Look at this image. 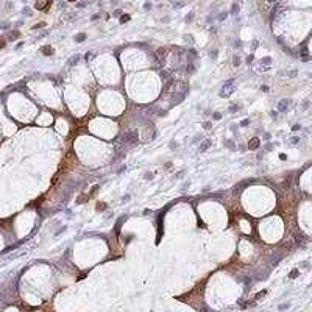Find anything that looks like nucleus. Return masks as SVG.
Here are the masks:
<instances>
[{
	"mask_svg": "<svg viewBox=\"0 0 312 312\" xmlns=\"http://www.w3.org/2000/svg\"><path fill=\"white\" fill-rule=\"evenodd\" d=\"M234 83H236L234 80H228V81L223 84V89L220 91V97H228V95H231V94L234 92V88H233Z\"/></svg>",
	"mask_w": 312,
	"mask_h": 312,
	"instance_id": "nucleus-1",
	"label": "nucleus"
},
{
	"mask_svg": "<svg viewBox=\"0 0 312 312\" xmlns=\"http://www.w3.org/2000/svg\"><path fill=\"white\" fill-rule=\"evenodd\" d=\"M125 144H134L137 141V133H128L125 134Z\"/></svg>",
	"mask_w": 312,
	"mask_h": 312,
	"instance_id": "nucleus-2",
	"label": "nucleus"
},
{
	"mask_svg": "<svg viewBox=\"0 0 312 312\" xmlns=\"http://www.w3.org/2000/svg\"><path fill=\"white\" fill-rule=\"evenodd\" d=\"M287 108H289V100H286V98L279 100V103H278V111H279V112H284V111H287Z\"/></svg>",
	"mask_w": 312,
	"mask_h": 312,
	"instance_id": "nucleus-3",
	"label": "nucleus"
},
{
	"mask_svg": "<svg viewBox=\"0 0 312 312\" xmlns=\"http://www.w3.org/2000/svg\"><path fill=\"white\" fill-rule=\"evenodd\" d=\"M211 145H212V142H211L209 139H206V141H203V142L200 144V152H206V150H208V148H209Z\"/></svg>",
	"mask_w": 312,
	"mask_h": 312,
	"instance_id": "nucleus-4",
	"label": "nucleus"
},
{
	"mask_svg": "<svg viewBox=\"0 0 312 312\" xmlns=\"http://www.w3.org/2000/svg\"><path fill=\"white\" fill-rule=\"evenodd\" d=\"M257 147H259V139H257V137L251 139V141L248 142V148H250V150H256Z\"/></svg>",
	"mask_w": 312,
	"mask_h": 312,
	"instance_id": "nucleus-5",
	"label": "nucleus"
},
{
	"mask_svg": "<svg viewBox=\"0 0 312 312\" xmlns=\"http://www.w3.org/2000/svg\"><path fill=\"white\" fill-rule=\"evenodd\" d=\"M42 53L44 55H52L53 53V49L50 45H45V47H42Z\"/></svg>",
	"mask_w": 312,
	"mask_h": 312,
	"instance_id": "nucleus-6",
	"label": "nucleus"
},
{
	"mask_svg": "<svg viewBox=\"0 0 312 312\" xmlns=\"http://www.w3.org/2000/svg\"><path fill=\"white\" fill-rule=\"evenodd\" d=\"M281 257H282V254H281V253H278L276 256H273V257H272V264H273V265H276V264H278V261H279Z\"/></svg>",
	"mask_w": 312,
	"mask_h": 312,
	"instance_id": "nucleus-7",
	"label": "nucleus"
},
{
	"mask_svg": "<svg viewBox=\"0 0 312 312\" xmlns=\"http://www.w3.org/2000/svg\"><path fill=\"white\" fill-rule=\"evenodd\" d=\"M84 37H86V36H84L83 33H80V34H77V36H75V41H77V42H83V41H84Z\"/></svg>",
	"mask_w": 312,
	"mask_h": 312,
	"instance_id": "nucleus-8",
	"label": "nucleus"
},
{
	"mask_svg": "<svg viewBox=\"0 0 312 312\" xmlns=\"http://www.w3.org/2000/svg\"><path fill=\"white\" fill-rule=\"evenodd\" d=\"M289 276H290V278H292V279H293V278H297V276H298V270H292V272H290V275H289Z\"/></svg>",
	"mask_w": 312,
	"mask_h": 312,
	"instance_id": "nucleus-9",
	"label": "nucleus"
},
{
	"mask_svg": "<svg viewBox=\"0 0 312 312\" xmlns=\"http://www.w3.org/2000/svg\"><path fill=\"white\" fill-rule=\"evenodd\" d=\"M261 62H264V64H270V62H272V58H268V56H267V58L261 60Z\"/></svg>",
	"mask_w": 312,
	"mask_h": 312,
	"instance_id": "nucleus-10",
	"label": "nucleus"
},
{
	"mask_svg": "<svg viewBox=\"0 0 312 312\" xmlns=\"http://www.w3.org/2000/svg\"><path fill=\"white\" fill-rule=\"evenodd\" d=\"M240 64V58L239 56H234V66H239Z\"/></svg>",
	"mask_w": 312,
	"mask_h": 312,
	"instance_id": "nucleus-11",
	"label": "nucleus"
},
{
	"mask_svg": "<svg viewBox=\"0 0 312 312\" xmlns=\"http://www.w3.org/2000/svg\"><path fill=\"white\" fill-rule=\"evenodd\" d=\"M298 141H300V137H297V136H293V137L290 139V142H292V144H297Z\"/></svg>",
	"mask_w": 312,
	"mask_h": 312,
	"instance_id": "nucleus-12",
	"label": "nucleus"
},
{
	"mask_svg": "<svg viewBox=\"0 0 312 312\" xmlns=\"http://www.w3.org/2000/svg\"><path fill=\"white\" fill-rule=\"evenodd\" d=\"M78 60H80V56H78V55H77V56H75V58H72V60H70V64H75V62L78 61Z\"/></svg>",
	"mask_w": 312,
	"mask_h": 312,
	"instance_id": "nucleus-13",
	"label": "nucleus"
},
{
	"mask_svg": "<svg viewBox=\"0 0 312 312\" xmlns=\"http://www.w3.org/2000/svg\"><path fill=\"white\" fill-rule=\"evenodd\" d=\"M234 111H237V106H236V105H233V106L229 108V112H234Z\"/></svg>",
	"mask_w": 312,
	"mask_h": 312,
	"instance_id": "nucleus-14",
	"label": "nucleus"
},
{
	"mask_svg": "<svg viewBox=\"0 0 312 312\" xmlns=\"http://www.w3.org/2000/svg\"><path fill=\"white\" fill-rule=\"evenodd\" d=\"M248 123H250V120H248V119H245V120H242V123H240V125H242V126H247Z\"/></svg>",
	"mask_w": 312,
	"mask_h": 312,
	"instance_id": "nucleus-15",
	"label": "nucleus"
},
{
	"mask_svg": "<svg viewBox=\"0 0 312 312\" xmlns=\"http://www.w3.org/2000/svg\"><path fill=\"white\" fill-rule=\"evenodd\" d=\"M205 128L209 130V128H211V122H206V123H205Z\"/></svg>",
	"mask_w": 312,
	"mask_h": 312,
	"instance_id": "nucleus-16",
	"label": "nucleus"
},
{
	"mask_svg": "<svg viewBox=\"0 0 312 312\" xmlns=\"http://www.w3.org/2000/svg\"><path fill=\"white\" fill-rule=\"evenodd\" d=\"M292 130H293V131H297V130H301V126H300V125H295V126H293Z\"/></svg>",
	"mask_w": 312,
	"mask_h": 312,
	"instance_id": "nucleus-17",
	"label": "nucleus"
},
{
	"mask_svg": "<svg viewBox=\"0 0 312 312\" xmlns=\"http://www.w3.org/2000/svg\"><path fill=\"white\" fill-rule=\"evenodd\" d=\"M3 45H5V41H2V39H0V47H3Z\"/></svg>",
	"mask_w": 312,
	"mask_h": 312,
	"instance_id": "nucleus-18",
	"label": "nucleus"
}]
</instances>
